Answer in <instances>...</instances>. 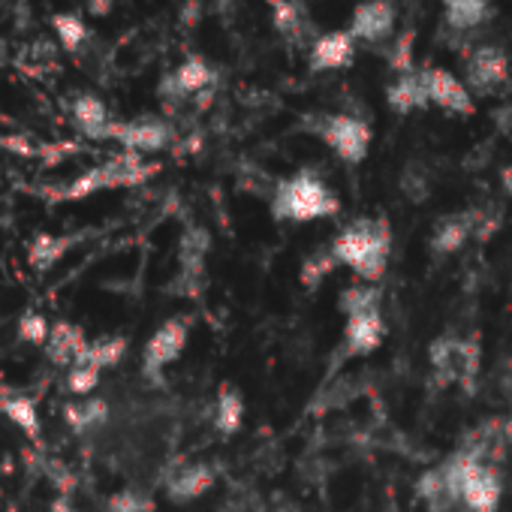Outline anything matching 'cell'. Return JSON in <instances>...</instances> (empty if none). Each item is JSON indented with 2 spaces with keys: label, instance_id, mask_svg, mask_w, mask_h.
I'll return each mask as SVG.
<instances>
[{
  "label": "cell",
  "instance_id": "obj_1",
  "mask_svg": "<svg viewBox=\"0 0 512 512\" xmlns=\"http://www.w3.org/2000/svg\"><path fill=\"white\" fill-rule=\"evenodd\" d=\"M389 244L392 232L383 220H356L335 238L332 253L338 266H350L365 281H380L389 263Z\"/></svg>",
  "mask_w": 512,
  "mask_h": 512
},
{
  "label": "cell",
  "instance_id": "obj_2",
  "mask_svg": "<svg viewBox=\"0 0 512 512\" xmlns=\"http://www.w3.org/2000/svg\"><path fill=\"white\" fill-rule=\"evenodd\" d=\"M338 196L326 187L323 178L314 172H299L293 178H284L272 196V214L278 220H293V223H308V220H323L338 214Z\"/></svg>",
  "mask_w": 512,
  "mask_h": 512
},
{
  "label": "cell",
  "instance_id": "obj_3",
  "mask_svg": "<svg viewBox=\"0 0 512 512\" xmlns=\"http://www.w3.org/2000/svg\"><path fill=\"white\" fill-rule=\"evenodd\" d=\"M314 133L332 148L335 157H341L350 166L362 163L371 151V124L359 115H347V112L320 115Z\"/></svg>",
  "mask_w": 512,
  "mask_h": 512
},
{
  "label": "cell",
  "instance_id": "obj_4",
  "mask_svg": "<svg viewBox=\"0 0 512 512\" xmlns=\"http://www.w3.org/2000/svg\"><path fill=\"white\" fill-rule=\"evenodd\" d=\"M509 82V55L497 43H476L464 55V85L473 97H491Z\"/></svg>",
  "mask_w": 512,
  "mask_h": 512
},
{
  "label": "cell",
  "instance_id": "obj_5",
  "mask_svg": "<svg viewBox=\"0 0 512 512\" xmlns=\"http://www.w3.org/2000/svg\"><path fill=\"white\" fill-rule=\"evenodd\" d=\"M398 28V4L395 0H362L353 7L347 31L359 46H383L392 43Z\"/></svg>",
  "mask_w": 512,
  "mask_h": 512
},
{
  "label": "cell",
  "instance_id": "obj_6",
  "mask_svg": "<svg viewBox=\"0 0 512 512\" xmlns=\"http://www.w3.org/2000/svg\"><path fill=\"white\" fill-rule=\"evenodd\" d=\"M419 76H422L431 106L443 109L446 115H464V118H470L476 112L473 94L467 91L464 79H458L455 73H449L443 67H422Z\"/></svg>",
  "mask_w": 512,
  "mask_h": 512
},
{
  "label": "cell",
  "instance_id": "obj_7",
  "mask_svg": "<svg viewBox=\"0 0 512 512\" xmlns=\"http://www.w3.org/2000/svg\"><path fill=\"white\" fill-rule=\"evenodd\" d=\"M461 503L467 512H494L500 503V479L476 455H461Z\"/></svg>",
  "mask_w": 512,
  "mask_h": 512
},
{
  "label": "cell",
  "instance_id": "obj_8",
  "mask_svg": "<svg viewBox=\"0 0 512 512\" xmlns=\"http://www.w3.org/2000/svg\"><path fill=\"white\" fill-rule=\"evenodd\" d=\"M359 43L356 37L344 28V31H323L314 46L308 49V70L311 73H341L350 70L356 61Z\"/></svg>",
  "mask_w": 512,
  "mask_h": 512
},
{
  "label": "cell",
  "instance_id": "obj_9",
  "mask_svg": "<svg viewBox=\"0 0 512 512\" xmlns=\"http://www.w3.org/2000/svg\"><path fill=\"white\" fill-rule=\"evenodd\" d=\"M272 4V28L290 49H311L320 37L311 25V16L302 0H269Z\"/></svg>",
  "mask_w": 512,
  "mask_h": 512
},
{
  "label": "cell",
  "instance_id": "obj_10",
  "mask_svg": "<svg viewBox=\"0 0 512 512\" xmlns=\"http://www.w3.org/2000/svg\"><path fill=\"white\" fill-rule=\"evenodd\" d=\"M217 82V70L199 58V55H190L187 61H181L160 85V94L169 97V100H187V97H196L202 91H208L211 85Z\"/></svg>",
  "mask_w": 512,
  "mask_h": 512
},
{
  "label": "cell",
  "instance_id": "obj_11",
  "mask_svg": "<svg viewBox=\"0 0 512 512\" xmlns=\"http://www.w3.org/2000/svg\"><path fill=\"white\" fill-rule=\"evenodd\" d=\"M184 347H187V323L184 320H166L145 344V353H142L145 374L163 371L169 362H175L181 356Z\"/></svg>",
  "mask_w": 512,
  "mask_h": 512
},
{
  "label": "cell",
  "instance_id": "obj_12",
  "mask_svg": "<svg viewBox=\"0 0 512 512\" xmlns=\"http://www.w3.org/2000/svg\"><path fill=\"white\" fill-rule=\"evenodd\" d=\"M109 139H118L130 151H160L169 145L172 130L163 121H130V124H112Z\"/></svg>",
  "mask_w": 512,
  "mask_h": 512
},
{
  "label": "cell",
  "instance_id": "obj_13",
  "mask_svg": "<svg viewBox=\"0 0 512 512\" xmlns=\"http://www.w3.org/2000/svg\"><path fill=\"white\" fill-rule=\"evenodd\" d=\"M386 335V323L380 317V311H365V314H353L347 317V329H344V344L350 356H368L383 344Z\"/></svg>",
  "mask_w": 512,
  "mask_h": 512
},
{
  "label": "cell",
  "instance_id": "obj_14",
  "mask_svg": "<svg viewBox=\"0 0 512 512\" xmlns=\"http://www.w3.org/2000/svg\"><path fill=\"white\" fill-rule=\"evenodd\" d=\"M494 16V0H443V22L452 34H476Z\"/></svg>",
  "mask_w": 512,
  "mask_h": 512
},
{
  "label": "cell",
  "instance_id": "obj_15",
  "mask_svg": "<svg viewBox=\"0 0 512 512\" xmlns=\"http://www.w3.org/2000/svg\"><path fill=\"white\" fill-rule=\"evenodd\" d=\"M386 103L389 109H395L398 115H413L431 106L428 91L422 85L419 70H407V73H395V79L386 88Z\"/></svg>",
  "mask_w": 512,
  "mask_h": 512
},
{
  "label": "cell",
  "instance_id": "obj_16",
  "mask_svg": "<svg viewBox=\"0 0 512 512\" xmlns=\"http://www.w3.org/2000/svg\"><path fill=\"white\" fill-rule=\"evenodd\" d=\"M416 494L422 497V503L428 506V512H449V509H455V506L461 503V497H458V491L449 485L443 467L422 473L419 482H416Z\"/></svg>",
  "mask_w": 512,
  "mask_h": 512
},
{
  "label": "cell",
  "instance_id": "obj_17",
  "mask_svg": "<svg viewBox=\"0 0 512 512\" xmlns=\"http://www.w3.org/2000/svg\"><path fill=\"white\" fill-rule=\"evenodd\" d=\"M49 356L58 365H76L82 359V353L88 350V338L79 326L73 323H55L52 335H49Z\"/></svg>",
  "mask_w": 512,
  "mask_h": 512
},
{
  "label": "cell",
  "instance_id": "obj_18",
  "mask_svg": "<svg viewBox=\"0 0 512 512\" xmlns=\"http://www.w3.org/2000/svg\"><path fill=\"white\" fill-rule=\"evenodd\" d=\"M211 485H214V470L205 467V464H193V467H184L178 476H172V482H169V497H172L175 503H187V500L202 497Z\"/></svg>",
  "mask_w": 512,
  "mask_h": 512
},
{
  "label": "cell",
  "instance_id": "obj_19",
  "mask_svg": "<svg viewBox=\"0 0 512 512\" xmlns=\"http://www.w3.org/2000/svg\"><path fill=\"white\" fill-rule=\"evenodd\" d=\"M470 232H473V217H470V211H467V214H452V217L440 220V226L434 229L431 244H434V250H440V253H455V250L464 247V241L470 238Z\"/></svg>",
  "mask_w": 512,
  "mask_h": 512
},
{
  "label": "cell",
  "instance_id": "obj_20",
  "mask_svg": "<svg viewBox=\"0 0 512 512\" xmlns=\"http://www.w3.org/2000/svg\"><path fill=\"white\" fill-rule=\"evenodd\" d=\"M73 247V238H64V235H37L34 241H31V266L37 269V272H49L61 256L67 253Z\"/></svg>",
  "mask_w": 512,
  "mask_h": 512
},
{
  "label": "cell",
  "instance_id": "obj_21",
  "mask_svg": "<svg viewBox=\"0 0 512 512\" xmlns=\"http://www.w3.org/2000/svg\"><path fill=\"white\" fill-rule=\"evenodd\" d=\"M124 353H127V338H121V335H115V338H100V341H91V344H88V350L82 353V359H79L76 365H91V368L103 371V368L118 365V362L124 359Z\"/></svg>",
  "mask_w": 512,
  "mask_h": 512
},
{
  "label": "cell",
  "instance_id": "obj_22",
  "mask_svg": "<svg viewBox=\"0 0 512 512\" xmlns=\"http://www.w3.org/2000/svg\"><path fill=\"white\" fill-rule=\"evenodd\" d=\"M0 410H4L31 440H40V416H37V407L31 398L7 395V398H0Z\"/></svg>",
  "mask_w": 512,
  "mask_h": 512
},
{
  "label": "cell",
  "instance_id": "obj_23",
  "mask_svg": "<svg viewBox=\"0 0 512 512\" xmlns=\"http://www.w3.org/2000/svg\"><path fill=\"white\" fill-rule=\"evenodd\" d=\"M214 422H217V431H223V434H235L241 428V422H244V401H241V395L232 386H223V392L217 395V416H214Z\"/></svg>",
  "mask_w": 512,
  "mask_h": 512
},
{
  "label": "cell",
  "instance_id": "obj_24",
  "mask_svg": "<svg viewBox=\"0 0 512 512\" xmlns=\"http://www.w3.org/2000/svg\"><path fill=\"white\" fill-rule=\"evenodd\" d=\"M106 413H109V407H106V401H100V398H91V401L67 404V407H64V416H67V422H70L76 431H85V428L103 422Z\"/></svg>",
  "mask_w": 512,
  "mask_h": 512
},
{
  "label": "cell",
  "instance_id": "obj_25",
  "mask_svg": "<svg viewBox=\"0 0 512 512\" xmlns=\"http://www.w3.org/2000/svg\"><path fill=\"white\" fill-rule=\"evenodd\" d=\"M335 266H338V260H335V253H332V250H320V253L308 256L305 266H302V284H305L308 290H317V287L335 272Z\"/></svg>",
  "mask_w": 512,
  "mask_h": 512
},
{
  "label": "cell",
  "instance_id": "obj_26",
  "mask_svg": "<svg viewBox=\"0 0 512 512\" xmlns=\"http://www.w3.org/2000/svg\"><path fill=\"white\" fill-rule=\"evenodd\" d=\"M341 308H344L347 317L365 314V311H380V293L374 287H350L341 296Z\"/></svg>",
  "mask_w": 512,
  "mask_h": 512
},
{
  "label": "cell",
  "instance_id": "obj_27",
  "mask_svg": "<svg viewBox=\"0 0 512 512\" xmlns=\"http://www.w3.org/2000/svg\"><path fill=\"white\" fill-rule=\"evenodd\" d=\"M49 335H52V326L46 323V317L43 314H37V311H28L22 320H19V338L22 341H28V344H49Z\"/></svg>",
  "mask_w": 512,
  "mask_h": 512
},
{
  "label": "cell",
  "instance_id": "obj_28",
  "mask_svg": "<svg viewBox=\"0 0 512 512\" xmlns=\"http://www.w3.org/2000/svg\"><path fill=\"white\" fill-rule=\"evenodd\" d=\"M100 383V371L91 368V365H73L70 368V377H67V389L76 392V395H91Z\"/></svg>",
  "mask_w": 512,
  "mask_h": 512
},
{
  "label": "cell",
  "instance_id": "obj_29",
  "mask_svg": "<svg viewBox=\"0 0 512 512\" xmlns=\"http://www.w3.org/2000/svg\"><path fill=\"white\" fill-rule=\"evenodd\" d=\"M148 509H151V503H145L133 491H121L109 500V512H148Z\"/></svg>",
  "mask_w": 512,
  "mask_h": 512
},
{
  "label": "cell",
  "instance_id": "obj_30",
  "mask_svg": "<svg viewBox=\"0 0 512 512\" xmlns=\"http://www.w3.org/2000/svg\"><path fill=\"white\" fill-rule=\"evenodd\" d=\"M52 512H76L73 503H70V494H61V497L52 503Z\"/></svg>",
  "mask_w": 512,
  "mask_h": 512
},
{
  "label": "cell",
  "instance_id": "obj_31",
  "mask_svg": "<svg viewBox=\"0 0 512 512\" xmlns=\"http://www.w3.org/2000/svg\"><path fill=\"white\" fill-rule=\"evenodd\" d=\"M500 184H503V190L512 196V166H503V169H500Z\"/></svg>",
  "mask_w": 512,
  "mask_h": 512
},
{
  "label": "cell",
  "instance_id": "obj_32",
  "mask_svg": "<svg viewBox=\"0 0 512 512\" xmlns=\"http://www.w3.org/2000/svg\"><path fill=\"white\" fill-rule=\"evenodd\" d=\"M506 440H509V443H512V422H509V425H506Z\"/></svg>",
  "mask_w": 512,
  "mask_h": 512
}]
</instances>
